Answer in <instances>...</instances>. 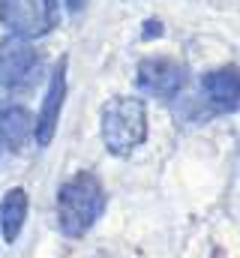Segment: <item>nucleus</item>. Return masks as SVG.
Masks as SVG:
<instances>
[{"instance_id":"nucleus-1","label":"nucleus","mask_w":240,"mask_h":258,"mask_svg":"<svg viewBox=\"0 0 240 258\" xmlns=\"http://www.w3.org/2000/svg\"><path fill=\"white\" fill-rule=\"evenodd\" d=\"M105 207V195H102V183L81 171L72 180H66L60 186L57 195V216H60V231L66 237H81L93 228V222L99 219Z\"/></svg>"},{"instance_id":"nucleus-2","label":"nucleus","mask_w":240,"mask_h":258,"mask_svg":"<svg viewBox=\"0 0 240 258\" xmlns=\"http://www.w3.org/2000/svg\"><path fill=\"white\" fill-rule=\"evenodd\" d=\"M147 138V105L138 96H114L102 105V141L108 153L129 156Z\"/></svg>"},{"instance_id":"nucleus-3","label":"nucleus","mask_w":240,"mask_h":258,"mask_svg":"<svg viewBox=\"0 0 240 258\" xmlns=\"http://www.w3.org/2000/svg\"><path fill=\"white\" fill-rule=\"evenodd\" d=\"M60 21L54 0H0V24L21 39H39L51 33Z\"/></svg>"},{"instance_id":"nucleus-4","label":"nucleus","mask_w":240,"mask_h":258,"mask_svg":"<svg viewBox=\"0 0 240 258\" xmlns=\"http://www.w3.org/2000/svg\"><path fill=\"white\" fill-rule=\"evenodd\" d=\"M186 81H189L186 66L171 60V57H147L138 63V87L147 96L171 99L186 87Z\"/></svg>"},{"instance_id":"nucleus-5","label":"nucleus","mask_w":240,"mask_h":258,"mask_svg":"<svg viewBox=\"0 0 240 258\" xmlns=\"http://www.w3.org/2000/svg\"><path fill=\"white\" fill-rule=\"evenodd\" d=\"M36 69H39V51L30 45V39L9 36L0 42V84L24 87L33 81Z\"/></svg>"},{"instance_id":"nucleus-6","label":"nucleus","mask_w":240,"mask_h":258,"mask_svg":"<svg viewBox=\"0 0 240 258\" xmlns=\"http://www.w3.org/2000/svg\"><path fill=\"white\" fill-rule=\"evenodd\" d=\"M66 57H60L54 72H51V81H48V93L42 99V108H39V117H36V144L48 147L54 132H57V120L60 111H63V102H66Z\"/></svg>"},{"instance_id":"nucleus-7","label":"nucleus","mask_w":240,"mask_h":258,"mask_svg":"<svg viewBox=\"0 0 240 258\" xmlns=\"http://www.w3.org/2000/svg\"><path fill=\"white\" fill-rule=\"evenodd\" d=\"M201 96L216 111H237L240 108V69L225 66L213 69L201 78Z\"/></svg>"},{"instance_id":"nucleus-8","label":"nucleus","mask_w":240,"mask_h":258,"mask_svg":"<svg viewBox=\"0 0 240 258\" xmlns=\"http://www.w3.org/2000/svg\"><path fill=\"white\" fill-rule=\"evenodd\" d=\"M36 138V117L21 105H6L0 111V141L9 150H21Z\"/></svg>"},{"instance_id":"nucleus-9","label":"nucleus","mask_w":240,"mask_h":258,"mask_svg":"<svg viewBox=\"0 0 240 258\" xmlns=\"http://www.w3.org/2000/svg\"><path fill=\"white\" fill-rule=\"evenodd\" d=\"M27 219V192L24 189H9L0 201V231L6 243H15Z\"/></svg>"},{"instance_id":"nucleus-10","label":"nucleus","mask_w":240,"mask_h":258,"mask_svg":"<svg viewBox=\"0 0 240 258\" xmlns=\"http://www.w3.org/2000/svg\"><path fill=\"white\" fill-rule=\"evenodd\" d=\"M66 6H69L72 12H81V9L87 6V0H66Z\"/></svg>"}]
</instances>
